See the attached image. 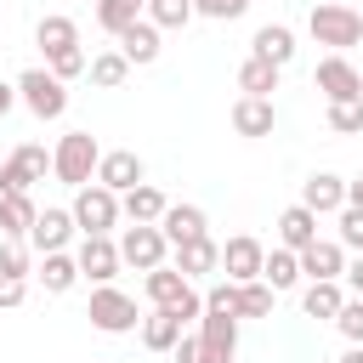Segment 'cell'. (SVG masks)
Segmentation results:
<instances>
[{"instance_id": "30", "label": "cell", "mask_w": 363, "mask_h": 363, "mask_svg": "<svg viewBox=\"0 0 363 363\" xmlns=\"http://www.w3.org/2000/svg\"><path fill=\"white\" fill-rule=\"evenodd\" d=\"M278 74H284V68H272V62L250 57V62L238 68V91H244V96H272V91H278Z\"/></svg>"}, {"instance_id": "3", "label": "cell", "mask_w": 363, "mask_h": 363, "mask_svg": "<svg viewBox=\"0 0 363 363\" xmlns=\"http://www.w3.org/2000/svg\"><path fill=\"white\" fill-rule=\"evenodd\" d=\"M119 216H125V210H119V193H108L102 182H91V187L74 193V227H79L85 238H108Z\"/></svg>"}, {"instance_id": "27", "label": "cell", "mask_w": 363, "mask_h": 363, "mask_svg": "<svg viewBox=\"0 0 363 363\" xmlns=\"http://www.w3.org/2000/svg\"><path fill=\"white\" fill-rule=\"evenodd\" d=\"M340 306H346V289L340 284H306V295H301V312L306 318H340Z\"/></svg>"}, {"instance_id": "14", "label": "cell", "mask_w": 363, "mask_h": 363, "mask_svg": "<svg viewBox=\"0 0 363 363\" xmlns=\"http://www.w3.org/2000/svg\"><path fill=\"white\" fill-rule=\"evenodd\" d=\"M272 125H278L272 96H238L233 102V130L238 136H272Z\"/></svg>"}, {"instance_id": "6", "label": "cell", "mask_w": 363, "mask_h": 363, "mask_svg": "<svg viewBox=\"0 0 363 363\" xmlns=\"http://www.w3.org/2000/svg\"><path fill=\"white\" fill-rule=\"evenodd\" d=\"M45 170H51V153H45L40 142H23V147L0 164V193H28L34 182H45Z\"/></svg>"}, {"instance_id": "22", "label": "cell", "mask_w": 363, "mask_h": 363, "mask_svg": "<svg viewBox=\"0 0 363 363\" xmlns=\"http://www.w3.org/2000/svg\"><path fill=\"white\" fill-rule=\"evenodd\" d=\"M255 51L250 57H261V62H272V68H284L289 57H295V34L284 28V23H267V28H255V40H250Z\"/></svg>"}, {"instance_id": "33", "label": "cell", "mask_w": 363, "mask_h": 363, "mask_svg": "<svg viewBox=\"0 0 363 363\" xmlns=\"http://www.w3.org/2000/svg\"><path fill=\"white\" fill-rule=\"evenodd\" d=\"M147 23L153 28H187L193 23V0H147Z\"/></svg>"}, {"instance_id": "1", "label": "cell", "mask_w": 363, "mask_h": 363, "mask_svg": "<svg viewBox=\"0 0 363 363\" xmlns=\"http://www.w3.org/2000/svg\"><path fill=\"white\" fill-rule=\"evenodd\" d=\"M96 164H102V147H96L91 130H68V136L57 142V153H51V176H57L62 187H74V193L96 182Z\"/></svg>"}, {"instance_id": "31", "label": "cell", "mask_w": 363, "mask_h": 363, "mask_svg": "<svg viewBox=\"0 0 363 363\" xmlns=\"http://www.w3.org/2000/svg\"><path fill=\"white\" fill-rule=\"evenodd\" d=\"M40 284H45L51 295L74 289V284H79V261H74V255H62V250H57V255H45V261H40Z\"/></svg>"}, {"instance_id": "32", "label": "cell", "mask_w": 363, "mask_h": 363, "mask_svg": "<svg viewBox=\"0 0 363 363\" xmlns=\"http://www.w3.org/2000/svg\"><path fill=\"white\" fill-rule=\"evenodd\" d=\"M91 85H102V91H119L125 85V74H130V62H125V51H102V57H91Z\"/></svg>"}, {"instance_id": "35", "label": "cell", "mask_w": 363, "mask_h": 363, "mask_svg": "<svg viewBox=\"0 0 363 363\" xmlns=\"http://www.w3.org/2000/svg\"><path fill=\"white\" fill-rule=\"evenodd\" d=\"M329 130L335 136H363V96L357 102H329Z\"/></svg>"}, {"instance_id": "16", "label": "cell", "mask_w": 363, "mask_h": 363, "mask_svg": "<svg viewBox=\"0 0 363 363\" xmlns=\"http://www.w3.org/2000/svg\"><path fill=\"white\" fill-rule=\"evenodd\" d=\"M278 244H284V250H295V255H301V250H312V244H318V216H312L306 204H289V210L278 216Z\"/></svg>"}, {"instance_id": "11", "label": "cell", "mask_w": 363, "mask_h": 363, "mask_svg": "<svg viewBox=\"0 0 363 363\" xmlns=\"http://www.w3.org/2000/svg\"><path fill=\"white\" fill-rule=\"evenodd\" d=\"M96 182L108 187V193H130V187H142V159L130 153V147H119V153H102V164H96Z\"/></svg>"}, {"instance_id": "15", "label": "cell", "mask_w": 363, "mask_h": 363, "mask_svg": "<svg viewBox=\"0 0 363 363\" xmlns=\"http://www.w3.org/2000/svg\"><path fill=\"white\" fill-rule=\"evenodd\" d=\"M119 210L130 216V227H159V221H164V210H170V199H164L159 187H147V182H142V187H130V193L119 199Z\"/></svg>"}, {"instance_id": "8", "label": "cell", "mask_w": 363, "mask_h": 363, "mask_svg": "<svg viewBox=\"0 0 363 363\" xmlns=\"http://www.w3.org/2000/svg\"><path fill=\"white\" fill-rule=\"evenodd\" d=\"M312 79H318V91H323L329 102H357V96H363V68H352L346 57H323Z\"/></svg>"}, {"instance_id": "45", "label": "cell", "mask_w": 363, "mask_h": 363, "mask_svg": "<svg viewBox=\"0 0 363 363\" xmlns=\"http://www.w3.org/2000/svg\"><path fill=\"white\" fill-rule=\"evenodd\" d=\"M346 204H357V210H363V176H357V182H346Z\"/></svg>"}, {"instance_id": "38", "label": "cell", "mask_w": 363, "mask_h": 363, "mask_svg": "<svg viewBox=\"0 0 363 363\" xmlns=\"http://www.w3.org/2000/svg\"><path fill=\"white\" fill-rule=\"evenodd\" d=\"M170 357H176V363H227V357H221V352H210V346H204L199 335H182Z\"/></svg>"}, {"instance_id": "20", "label": "cell", "mask_w": 363, "mask_h": 363, "mask_svg": "<svg viewBox=\"0 0 363 363\" xmlns=\"http://www.w3.org/2000/svg\"><path fill=\"white\" fill-rule=\"evenodd\" d=\"M199 340L233 363V352H238V318H233V312H204V318H199Z\"/></svg>"}, {"instance_id": "24", "label": "cell", "mask_w": 363, "mask_h": 363, "mask_svg": "<svg viewBox=\"0 0 363 363\" xmlns=\"http://www.w3.org/2000/svg\"><path fill=\"white\" fill-rule=\"evenodd\" d=\"M176 340H182V318L164 312V306H153V312L142 318V346H147V352H176Z\"/></svg>"}, {"instance_id": "25", "label": "cell", "mask_w": 363, "mask_h": 363, "mask_svg": "<svg viewBox=\"0 0 363 363\" xmlns=\"http://www.w3.org/2000/svg\"><path fill=\"white\" fill-rule=\"evenodd\" d=\"M34 40H40V51H45V57H57V51H68V45H79V28H74V17H62V11H51V17H40V28H34Z\"/></svg>"}, {"instance_id": "28", "label": "cell", "mask_w": 363, "mask_h": 363, "mask_svg": "<svg viewBox=\"0 0 363 363\" xmlns=\"http://www.w3.org/2000/svg\"><path fill=\"white\" fill-rule=\"evenodd\" d=\"M142 11H147V0H96V23L119 40L130 23H142Z\"/></svg>"}, {"instance_id": "43", "label": "cell", "mask_w": 363, "mask_h": 363, "mask_svg": "<svg viewBox=\"0 0 363 363\" xmlns=\"http://www.w3.org/2000/svg\"><path fill=\"white\" fill-rule=\"evenodd\" d=\"M23 295H28V278H6L0 272V306H23Z\"/></svg>"}, {"instance_id": "36", "label": "cell", "mask_w": 363, "mask_h": 363, "mask_svg": "<svg viewBox=\"0 0 363 363\" xmlns=\"http://www.w3.org/2000/svg\"><path fill=\"white\" fill-rule=\"evenodd\" d=\"M45 68H51V74H57V79L68 85V79H79V74H85L91 62H85V51H79V45H68V51H57V57H45Z\"/></svg>"}, {"instance_id": "26", "label": "cell", "mask_w": 363, "mask_h": 363, "mask_svg": "<svg viewBox=\"0 0 363 363\" xmlns=\"http://www.w3.org/2000/svg\"><path fill=\"white\" fill-rule=\"evenodd\" d=\"M119 51H125V62L136 68V62H153L159 57V28L142 17V23H130L125 34H119Z\"/></svg>"}, {"instance_id": "9", "label": "cell", "mask_w": 363, "mask_h": 363, "mask_svg": "<svg viewBox=\"0 0 363 363\" xmlns=\"http://www.w3.org/2000/svg\"><path fill=\"white\" fill-rule=\"evenodd\" d=\"M221 267H227V278H233V284H255V278H261V267H267L261 238H250V233L227 238V244H221Z\"/></svg>"}, {"instance_id": "39", "label": "cell", "mask_w": 363, "mask_h": 363, "mask_svg": "<svg viewBox=\"0 0 363 363\" xmlns=\"http://www.w3.org/2000/svg\"><path fill=\"white\" fill-rule=\"evenodd\" d=\"M204 312H233L238 318V284L227 278V284H210L204 289Z\"/></svg>"}, {"instance_id": "23", "label": "cell", "mask_w": 363, "mask_h": 363, "mask_svg": "<svg viewBox=\"0 0 363 363\" xmlns=\"http://www.w3.org/2000/svg\"><path fill=\"white\" fill-rule=\"evenodd\" d=\"M216 267H221V244H210V233L193 238V244H176V272L182 278H199V272H216Z\"/></svg>"}, {"instance_id": "7", "label": "cell", "mask_w": 363, "mask_h": 363, "mask_svg": "<svg viewBox=\"0 0 363 363\" xmlns=\"http://www.w3.org/2000/svg\"><path fill=\"white\" fill-rule=\"evenodd\" d=\"M119 255H125V267H136V272H153V267H164V255H170V238H164L159 227H125V238H119Z\"/></svg>"}, {"instance_id": "41", "label": "cell", "mask_w": 363, "mask_h": 363, "mask_svg": "<svg viewBox=\"0 0 363 363\" xmlns=\"http://www.w3.org/2000/svg\"><path fill=\"white\" fill-rule=\"evenodd\" d=\"M193 11L199 17H216V23H233V17L250 11V0H193Z\"/></svg>"}, {"instance_id": "19", "label": "cell", "mask_w": 363, "mask_h": 363, "mask_svg": "<svg viewBox=\"0 0 363 363\" xmlns=\"http://www.w3.org/2000/svg\"><path fill=\"white\" fill-rule=\"evenodd\" d=\"M142 289H147L153 306H182V301L193 295V278H182L176 267H153V272L142 278Z\"/></svg>"}, {"instance_id": "37", "label": "cell", "mask_w": 363, "mask_h": 363, "mask_svg": "<svg viewBox=\"0 0 363 363\" xmlns=\"http://www.w3.org/2000/svg\"><path fill=\"white\" fill-rule=\"evenodd\" d=\"M335 244L363 255V210H357V204H346V210H340V238H335Z\"/></svg>"}, {"instance_id": "44", "label": "cell", "mask_w": 363, "mask_h": 363, "mask_svg": "<svg viewBox=\"0 0 363 363\" xmlns=\"http://www.w3.org/2000/svg\"><path fill=\"white\" fill-rule=\"evenodd\" d=\"M346 289L363 301V255H357V261H346Z\"/></svg>"}, {"instance_id": "46", "label": "cell", "mask_w": 363, "mask_h": 363, "mask_svg": "<svg viewBox=\"0 0 363 363\" xmlns=\"http://www.w3.org/2000/svg\"><path fill=\"white\" fill-rule=\"evenodd\" d=\"M11 102H17V85H0V119L11 113Z\"/></svg>"}, {"instance_id": "47", "label": "cell", "mask_w": 363, "mask_h": 363, "mask_svg": "<svg viewBox=\"0 0 363 363\" xmlns=\"http://www.w3.org/2000/svg\"><path fill=\"white\" fill-rule=\"evenodd\" d=\"M340 363H363V346H346V352H340Z\"/></svg>"}, {"instance_id": "5", "label": "cell", "mask_w": 363, "mask_h": 363, "mask_svg": "<svg viewBox=\"0 0 363 363\" xmlns=\"http://www.w3.org/2000/svg\"><path fill=\"white\" fill-rule=\"evenodd\" d=\"M102 335H130L142 318H136V301L125 295V289H113V284H102V289H91V312H85Z\"/></svg>"}, {"instance_id": "29", "label": "cell", "mask_w": 363, "mask_h": 363, "mask_svg": "<svg viewBox=\"0 0 363 363\" xmlns=\"http://www.w3.org/2000/svg\"><path fill=\"white\" fill-rule=\"evenodd\" d=\"M295 278H301V255L295 250H267V267H261V284H272V289H295Z\"/></svg>"}, {"instance_id": "17", "label": "cell", "mask_w": 363, "mask_h": 363, "mask_svg": "<svg viewBox=\"0 0 363 363\" xmlns=\"http://www.w3.org/2000/svg\"><path fill=\"white\" fill-rule=\"evenodd\" d=\"M68 238H74V210H40V221H34L28 244H34L40 255H57Z\"/></svg>"}, {"instance_id": "12", "label": "cell", "mask_w": 363, "mask_h": 363, "mask_svg": "<svg viewBox=\"0 0 363 363\" xmlns=\"http://www.w3.org/2000/svg\"><path fill=\"white\" fill-rule=\"evenodd\" d=\"M301 204H306L312 216H340V210H346V182H340V176H329V170H318V176H306Z\"/></svg>"}, {"instance_id": "10", "label": "cell", "mask_w": 363, "mask_h": 363, "mask_svg": "<svg viewBox=\"0 0 363 363\" xmlns=\"http://www.w3.org/2000/svg\"><path fill=\"white\" fill-rule=\"evenodd\" d=\"M74 261H79V278H91L96 289H102V284L125 267V255H119V244H113V238H85Z\"/></svg>"}, {"instance_id": "13", "label": "cell", "mask_w": 363, "mask_h": 363, "mask_svg": "<svg viewBox=\"0 0 363 363\" xmlns=\"http://www.w3.org/2000/svg\"><path fill=\"white\" fill-rule=\"evenodd\" d=\"M301 272H306L312 284H340V278H346V250L329 244V238H318L312 250H301Z\"/></svg>"}, {"instance_id": "4", "label": "cell", "mask_w": 363, "mask_h": 363, "mask_svg": "<svg viewBox=\"0 0 363 363\" xmlns=\"http://www.w3.org/2000/svg\"><path fill=\"white\" fill-rule=\"evenodd\" d=\"M17 96L28 102L34 119H62V108H68V85H62L51 68H28V74H17Z\"/></svg>"}, {"instance_id": "18", "label": "cell", "mask_w": 363, "mask_h": 363, "mask_svg": "<svg viewBox=\"0 0 363 363\" xmlns=\"http://www.w3.org/2000/svg\"><path fill=\"white\" fill-rule=\"evenodd\" d=\"M204 227H210V221H204V210H199V204H170V210H164V221H159V233L170 238V250H176V244H193V238H204Z\"/></svg>"}, {"instance_id": "21", "label": "cell", "mask_w": 363, "mask_h": 363, "mask_svg": "<svg viewBox=\"0 0 363 363\" xmlns=\"http://www.w3.org/2000/svg\"><path fill=\"white\" fill-rule=\"evenodd\" d=\"M34 221H40V210H34L28 193H0V233L6 238H28Z\"/></svg>"}, {"instance_id": "34", "label": "cell", "mask_w": 363, "mask_h": 363, "mask_svg": "<svg viewBox=\"0 0 363 363\" xmlns=\"http://www.w3.org/2000/svg\"><path fill=\"white\" fill-rule=\"evenodd\" d=\"M272 295H278V289L261 284V278H255V284H238V318H267V312H272Z\"/></svg>"}, {"instance_id": "2", "label": "cell", "mask_w": 363, "mask_h": 363, "mask_svg": "<svg viewBox=\"0 0 363 363\" xmlns=\"http://www.w3.org/2000/svg\"><path fill=\"white\" fill-rule=\"evenodd\" d=\"M306 28H312V40L318 45H329V57H340L346 45H357L363 40V11H352V6H312V17H306Z\"/></svg>"}, {"instance_id": "40", "label": "cell", "mask_w": 363, "mask_h": 363, "mask_svg": "<svg viewBox=\"0 0 363 363\" xmlns=\"http://www.w3.org/2000/svg\"><path fill=\"white\" fill-rule=\"evenodd\" d=\"M0 272H6V278H28V250H23V238H6V244H0Z\"/></svg>"}, {"instance_id": "42", "label": "cell", "mask_w": 363, "mask_h": 363, "mask_svg": "<svg viewBox=\"0 0 363 363\" xmlns=\"http://www.w3.org/2000/svg\"><path fill=\"white\" fill-rule=\"evenodd\" d=\"M335 329H340L352 346H363V301H346V306H340V318H335Z\"/></svg>"}]
</instances>
